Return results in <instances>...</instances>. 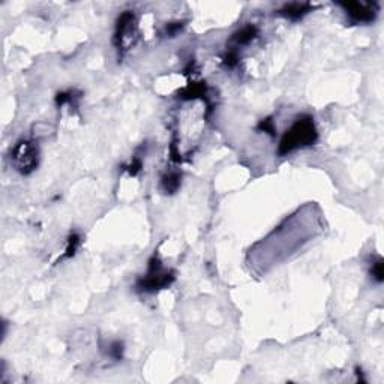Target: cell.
Wrapping results in <instances>:
<instances>
[{"instance_id": "6da1fadb", "label": "cell", "mask_w": 384, "mask_h": 384, "mask_svg": "<svg viewBox=\"0 0 384 384\" xmlns=\"http://www.w3.org/2000/svg\"><path fill=\"white\" fill-rule=\"evenodd\" d=\"M317 140H318V132H317L312 117L303 116L299 120H296L293 123V126L284 134V137L279 143L278 153L288 155L296 149L312 146Z\"/></svg>"}, {"instance_id": "ba28073f", "label": "cell", "mask_w": 384, "mask_h": 384, "mask_svg": "<svg viewBox=\"0 0 384 384\" xmlns=\"http://www.w3.org/2000/svg\"><path fill=\"white\" fill-rule=\"evenodd\" d=\"M180 186V174L179 173H168L162 177V189L167 194H173Z\"/></svg>"}, {"instance_id": "8992f818", "label": "cell", "mask_w": 384, "mask_h": 384, "mask_svg": "<svg viewBox=\"0 0 384 384\" xmlns=\"http://www.w3.org/2000/svg\"><path fill=\"white\" fill-rule=\"evenodd\" d=\"M257 35H258V29H257L255 26H252V24H248V26L242 27L240 30H237L233 35L231 39H233V42L236 45H246V44H249L251 41L255 39Z\"/></svg>"}, {"instance_id": "7a4b0ae2", "label": "cell", "mask_w": 384, "mask_h": 384, "mask_svg": "<svg viewBox=\"0 0 384 384\" xmlns=\"http://www.w3.org/2000/svg\"><path fill=\"white\" fill-rule=\"evenodd\" d=\"M174 281V273L170 270H165L162 267L161 260L156 255H153L149 261V270L147 273L140 278L135 284L138 291L144 293H155L158 290H162L168 287Z\"/></svg>"}, {"instance_id": "8fae6325", "label": "cell", "mask_w": 384, "mask_h": 384, "mask_svg": "<svg viewBox=\"0 0 384 384\" xmlns=\"http://www.w3.org/2000/svg\"><path fill=\"white\" fill-rule=\"evenodd\" d=\"M108 354H110L113 359L120 360L122 356H123V345H122V342L114 341L113 344H110V351H108Z\"/></svg>"}, {"instance_id": "30bf717a", "label": "cell", "mask_w": 384, "mask_h": 384, "mask_svg": "<svg viewBox=\"0 0 384 384\" xmlns=\"http://www.w3.org/2000/svg\"><path fill=\"white\" fill-rule=\"evenodd\" d=\"M371 275H372V278H374L377 282H383L384 272H383V260H381V258H378L375 263H372V266H371Z\"/></svg>"}, {"instance_id": "7c38bea8", "label": "cell", "mask_w": 384, "mask_h": 384, "mask_svg": "<svg viewBox=\"0 0 384 384\" xmlns=\"http://www.w3.org/2000/svg\"><path fill=\"white\" fill-rule=\"evenodd\" d=\"M258 129H261V131H264V132H267L270 135H275V125H273V120L270 117L261 120L260 125H258Z\"/></svg>"}, {"instance_id": "277c9868", "label": "cell", "mask_w": 384, "mask_h": 384, "mask_svg": "<svg viewBox=\"0 0 384 384\" xmlns=\"http://www.w3.org/2000/svg\"><path fill=\"white\" fill-rule=\"evenodd\" d=\"M339 6L345 11L353 23H372L378 12L377 3H360V2H344Z\"/></svg>"}, {"instance_id": "52a82bcc", "label": "cell", "mask_w": 384, "mask_h": 384, "mask_svg": "<svg viewBox=\"0 0 384 384\" xmlns=\"http://www.w3.org/2000/svg\"><path fill=\"white\" fill-rule=\"evenodd\" d=\"M206 95V83H191L185 90H182L180 98L182 99H194L197 96Z\"/></svg>"}, {"instance_id": "9a60e30c", "label": "cell", "mask_w": 384, "mask_h": 384, "mask_svg": "<svg viewBox=\"0 0 384 384\" xmlns=\"http://www.w3.org/2000/svg\"><path fill=\"white\" fill-rule=\"evenodd\" d=\"M140 170H141V161H140V159H134V161H132V164L128 167L129 174L135 176Z\"/></svg>"}, {"instance_id": "5b68a950", "label": "cell", "mask_w": 384, "mask_h": 384, "mask_svg": "<svg viewBox=\"0 0 384 384\" xmlns=\"http://www.w3.org/2000/svg\"><path fill=\"white\" fill-rule=\"evenodd\" d=\"M312 9H314V6L311 3H287L278 11V14L288 18V20L297 21V20L303 18L306 14H309Z\"/></svg>"}, {"instance_id": "9c48e42d", "label": "cell", "mask_w": 384, "mask_h": 384, "mask_svg": "<svg viewBox=\"0 0 384 384\" xmlns=\"http://www.w3.org/2000/svg\"><path fill=\"white\" fill-rule=\"evenodd\" d=\"M78 246H80V236L74 233V234H71L69 239H68V245H66V249H65L63 258H71V257L75 255Z\"/></svg>"}, {"instance_id": "3957f363", "label": "cell", "mask_w": 384, "mask_h": 384, "mask_svg": "<svg viewBox=\"0 0 384 384\" xmlns=\"http://www.w3.org/2000/svg\"><path fill=\"white\" fill-rule=\"evenodd\" d=\"M11 159L15 170H18L23 174H29L38 165V147L35 146V143L23 140L17 143V146L14 147Z\"/></svg>"}, {"instance_id": "4fadbf2b", "label": "cell", "mask_w": 384, "mask_h": 384, "mask_svg": "<svg viewBox=\"0 0 384 384\" xmlns=\"http://www.w3.org/2000/svg\"><path fill=\"white\" fill-rule=\"evenodd\" d=\"M182 27H183V23H170L165 26V35L174 36L179 30H182Z\"/></svg>"}, {"instance_id": "5bb4252c", "label": "cell", "mask_w": 384, "mask_h": 384, "mask_svg": "<svg viewBox=\"0 0 384 384\" xmlns=\"http://www.w3.org/2000/svg\"><path fill=\"white\" fill-rule=\"evenodd\" d=\"M225 65L230 68H234L237 65V53L236 51H228V54L225 56Z\"/></svg>"}]
</instances>
